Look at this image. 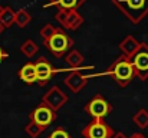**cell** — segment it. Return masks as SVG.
<instances>
[{
    "mask_svg": "<svg viewBox=\"0 0 148 138\" xmlns=\"http://www.w3.org/2000/svg\"><path fill=\"white\" fill-rule=\"evenodd\" d=\"M103 75L112 76L114 81H115L121 88H125V87H128V84L134 79L135 72H134V68H132L130 59L122 55V56L116 58V59L105 69Z\"/></svg>",
    "mask_w": 148,
    "mask_h": 138,
    "instance_id": "cell-1",
    "label": "cell"
},
{
    "mask_svg": "<svg viewBox=\"0 0 148 138\" xmlns=\"http://www.w3.org/2000/svg\"><path fill=\"white\" fill-rule=\"evenodd\" d=\"M112 3L134 25L148 16V0H112Z\"/></svg>",
    "mask_w": 148,
    "mask_h": 138,
    "instance_id": "cell-2",
    "label": "cell"
},
{
    "mask_svg": "<svg viewBox=\"0 0 148 138\" xmlns=\"http://www.w3.org/2000/svg\"><path fill=\"white\" fill-rule=\"evenodd\" d=\"M43 45L46 46V49L53 56L62 58L65 55V52H68L73 46V41L65 33V30L56 29L55 33L50 36L49 39L43 41Z\"/></svg>",
    "mask_w": 148,
    "mask_h": 138,
    "instance_id": "cell-3",
    "label": "cell"
},
{
    "mask_svg": "<svg viewBox=\"0 0 148 138\" xmlns=\"http://www.w3.org/2000/svg\"><path fill=\"white\" fill-rule=\"evenodd\" d=\"M130 62L134 68L135 76L140 81H147L148 79V45L147 43H140L137 52L130 58Z\"/></svg>",
    "mask_w": 148,
    "mask_h": 138,
    "instance_id": "cell-4",
    "label": "cell"
},
{
    "mask_svg": "<svg viewBox=\"0 0 148 138\" xmlns=\"http://www.w3.org/2000/svg\"><path fill=\"white\" fill-rule=\"evenodd\" d=\"M85 112L91 115L94 119H103L106 115L112 112V105L102 96V95H95L86 105H85Z\"/></svg>",
    "mask_w": 148,
    "mask_h": 138,
    "instance_id": "cell-5",
    "label": "cell"
},
{
    "mask_svg": "<svg viewBox=\"0 0 148 138\" xmlns=\"http://www.w3.org/2000/svg\"><path fill=\"white\" fill-rule=\"evenodd\" d=\"M115 131L103 119H92L84 130V138H112Z\"/></svg>",
    "mask_w": 148,
    "mask_h": 138,
    "instance_id": "cell-6",
    "label": "cell"
},
{
    "mask_svg": "<svg viewBox=\"0 0 148 138\" xmlns=\"http://www.w3.org/2000/svg\"><path fill=\"white\" fill-rule=\"evenodd\" d=\"M29 119L32 122L38 124L39 127H42L43 130H46L50 124L56 119V112L52 111L49 106H46L45 104H40L39 106H36L29 114Z\"/></svg>",
    "mask_w": 148,
    "mask_h": 138,
    "instance_id": "cell-7",
    "label": "cell"
},
{
    "mask_svg": "<svg viewBox=\"0 0 148 138\" xmlns=\"http://www.w3.org/2000/svg\"><path fill=\"white\" fill-rule=\"evenodd\" d=\"M66 102H68V95L62 91L59 87H52L49 91L43 95V98H42V104L49 106L50 109L55 111V112L58 109H60Z\"/></svg>",
    "mask_w": 148,
    "mask_h": 138,
    "instance_id": "cell-8",
    "label": "cell"
},
{
    "mask_svg": "<svg viewBox=\"0 0 148 138\" xmlns=\"http://www.w3.org/2000/svg\"><path fill=\"white\" fill-rule=\"evenodd\" d=\"M56 20L68 30H76L82 23H84V17L76 12V10H68V12H62L59 10L56 13Z\"/></svg>",
    "mask_w": 148,
    "mask_h": 138,
    "instance_id": "cell-9",
    "label": "cell"
},
{
    "mask_svg": "<svg viewBox=\"0 0 148 138\" xmlns=\"http://www.w3.org/2000/svg\"><path fill=\"white\" fill-rule=\"evenodd\" d=\"M35 69H36V82L40 87H45L55 73L53 66L50 65V62L46 58H39L35 62Z\"/></svg>",
    "mask_w": 148,
    "mask_h": 138,
    "instance_id": "cell-10",
    "label": "cell"
},
{
    "mask_svg": "<svg viewBox=\"0 0 148 138\" xmlns=\"http://www.w3.org/2000/svg\"><path fill=\"white\" fill-rule=\"evenodd\" d=\"M63 82H65V85L73 92V93H78V92L82 91V89L85 88V85L88 84V78H86L85 75H82L79 71H72V72L65 78Z\"/></svg>",
    "mask_w": 148,
    "mask_h": 138,
    "instance_id": "cell-11",
    "label": "cell"
},
{
    "mask_svg": "<svg viewBox=\"0 0 148 138\" xmlns=\"http://www.w3.org/2000/svg\"><path fill=\"white\" fill-rule=\"evenodd\" d=\"M84 3H85V0H49V1L45 4V7L58 6L59 10L68 12V10H78Z\"/></svg>",
    "mask_w": 148,
    "mask_h": 138,
    "instance_id": "cell-12",
    "label": "cell"
},
{
    "mask_svg": "<svg viewBox=\"0 0 148 138\" xmlns=\"http://www.w3.org/2000/svg\"><path fill=\"white\" fill-rule=\"evenodd\" d=\"M138 46H140V42L134 38V36H131V35H128L119 45H118V47H119V50L122 52V55L124 56H127L128 59L137 52V49H138Z\"/></svg>",
    "mask_w": 148,
    "mask_h": 138,
    "instance_id": "cell-13",
    "label": "cell"
},
{
    "mask_svg": "<svg viewBox=\"0 0 148 138\" xmlns=\"http://www.w3.org/2000/svg\"><path fill=\"white\" fill-rule=\"evenodd\" d=\"M19 78L20 81H23L25 84L27 85H32L33 82H36V69H35V63L29 62L26 65H23L20 69H19Z\"/></svg>",
    "mask_w": 148,
    "mask_h": 138,
    "instance_id": "cell-14",
    "label": "cell"
},
{
    "mask_svg": "<svg viewBox=\"0 0 148 138\" xmlns=\"http://www.w3.org/2000/svg\"><path fill=\"white\" fill-rule=\"evenodd\" d=\"M84 55L79 52V50H76V49H73V50H71L66 56H65V60H66V63L71 66V68H81L82 65H84Z\"/></svg>",
    "mask_w": 148,
    "mask_h": 138,
    "instance_id": "cell-15",
    "label": "cell"
},
{
    "mask_svg": "<svg viewBox=\"0 0 148 138\" xmlns=\"http://www.w3.org/2000/svg\"><path fill=\"white\" fill-rule=\"evenodd\" d=\"M14 16H16V12L12 9V7H9V6H6V7H3V12H1V14H0V25L6 29V27H10L13 23H14Z\"/></svg>",
    "mask_w": 148,
    "mask_h": 138,
    "instance_id": "cell-16",
    "label": "cell"
},
{
    "mask_svg": "<svg viewBox=\"0 0 148 138\" xmlns=\"http://www.w3.org/2000/svg\"><path fill=\"white\" fill-rule=\"evenodd\" d=\"M30 20H32V16H30V13H29L27 10L20 9L19 12H16V16H14V23H16V25L20 27V29L26 27V26L30 23Z\"/></svg>",
    "mask_w": 148,
    "mask_h": 138,
    "instance_id": "cell-17",
    "label": "cell"
},
{
    "mask_svg": "<svg viewBox=\"0 0 148 138\" xmlns=\"http://www.w3.org/2000/svg\"><path fill=\"white\" fill-rule=\"evenodd\" d=\"M20 50H22V53H23L26 58H33V56L39 52V46L36 45L32 39H27V41H25V42L22 43Z\"/></svg>",
    "mask_w": 148,
    "mask_h": 138,
    "instance_id": "cell-18",
    "label": "cell"
},
{
    "mask_svg": "<svg viewBox=\"0 0 148 138\" xmlns=\"http://www.w3.org/2000/svg\"><path fill=\"white\" fill-rule=\"evenodd\" d=\"M132 121L137 127L140 128H147L148 127V111L147 109H140L134 117H132Z\"/></svg>",
    "mask_w": 148,
    "mask_h": 138,
    "instance_id": "cell-19",
    "label": "cell"
},
{
    "mask_svg": "<svg viewBox=\"0 0 148 138\" xmlns=\"http://www.w3.org/2000/svg\"><path fill=\"white\" fill-rule=\"evenodd\" d=\"M25 131H26V134H27L30 138H38L45 130H43L42 127H39L38 124H35V122L30 121V122L25 127Z\"/></svg>",
    "mask_w": 148,
    "mask_h": 138,
    "instance_id": "cell-20",
    "label": "cell"
},
{
    "mask_svg": "<svg viewBox=\"0 0 148 138\" xmlns=\"http://www.w3.org/2000/svg\"><path fill=\"white\" fill-rule=\"evenodd\" d=\"M55 30H56V27H53L52 25H45L42 29H40V36H42V39L43 41H46V39H49L50 36L55 33Z\"/></svg>",
    "mask_w": 148,
    "mask_h": 138,
    "instance_id": "cell-21",
    "label": "cell"
},
{
    "mask_svg": "<svg viewBox=\"0 0 148 138\" xmlns=\"http://www.w3.org/2000/svg\"><path fill=\"white\" fill-rule=\"evenodd\" d=\"M48 138H72V137L63 128H56V130H53V133H50V135Z\"/></svg>",
    "mask_w": 148,
    "mask_h": 138,
    "instance_id": "cell-22",
    "label": "cell"
},
{
    "mask_svg": "<svg viewBox=\"0 0 148 138\" xmlns=\"http://www.w3.org/2000/svg\"><path fill=\"white\" fill-rule=\"evenodd\" d=\"M7 56H9V55H7V52H6V50H3V47L0 46V63H1V60H4Z\"/></svg>",
    "mask_w": 148,
    "mask_h": 138,
    "instance_id": "cell-23",
    "label": "cell"
},
{
    "mask_svg": "<svg viewBox=\"0 0 148 138\" xmlns=\"http://www.w3.org/2000/svg\"><path fill=\"white\" fill-rule=\"evenodd\" d=\"M112 138H128L125 134H122V133H115L114 135H112Z\"/></svg>",
    "mask_w": 148,
    "mask_h": 138,
    "instance_id": "cell-24",
    "label": "cell"
},
{
    "mask_svg": "<svg viewBox=\"0 0 148 138\" xmlns=\"http://www.w3.org/2000/svg\"><path fill=\"white\" fill-rule=\"evenodd\" d=\"M130 138H147L144 134H141V133H135V134H132Z\"/></svg>",
    "mask_w": 148,
    "mask_h": 138,
    "instance_id": "cell-25",
    "label": "cell"
},
{
    "mask_svg": "<svg viewBox=\"0 0 148 138\" xmlns=\"http://www.w3.org/2000/svg\"><path fill=\"white\" fill-rule=\"evenodd\" d=\"M3 30H4V27H3V26H1V25H0V35H1V33H3Z\"/></svg>",
    "mask_w": 148,
    "mask_h": 138,
    "instance_id": "cell-26",
    "label": "cell"
},
{
    "mask_svg": "<svg viewBox=\"0 0 148 138\" xmlns=\"http://www.w3.org/2000/svg\"><path fill=\"white\" fill-rule=\"evenodd\" d=\"M1 12H3V6L0 4V14H1Z\"/></svg>",
    "mask_w": 148,
    "mask_h": 138,
    "instance_id": "cell-27",
    "label": "cell"
}]
</instances>
